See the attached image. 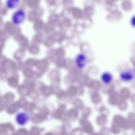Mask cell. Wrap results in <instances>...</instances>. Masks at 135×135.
<instances>
[{
  "mask_svg": "<svg viewBox=\"0 0 135 135\" xmlns=\"http://www.w3.org/2000/svg\"><path fill=\"white\" fill-rule=\"evenodd\" d=\"M26 18V13L23 9L16 11L12 15V22L15 25H21Z\"/></svg>",
  "mask_w": 135,
  "mask_h": 135,
  "instance_id": "obj_1",
  "label": "cell"
},
{
  "mask_svg": "<svg viewBox=\"0 0 135 135\" xmlns=\"http://www.w3.org/2000/svg\"><path fill=\"white\" fill-rule=\"evenodd\" d=\"M119 78L125 83H131L135 79V71L133 69H127L121 71L119 74Z\"/></svg>",
  "mask_w": 135,
  "mask_h": 135,
  "instance_id": "obj_2",
  "label": "cell"
},
{
  "mask_svg": "<svg viewBox=\"0 0 135 135\" xmlns=\"http://www.w3.org/2000/svg\"><path fill=\"white\" fill-rule=\"evenodd\" d=\"M87 61L88 60H87L86 55L82 53L77 54L74 60L75 66L79 69H83L85 68L87 65Z\"/></svg>",
  "mask_w": 135,
  "mask_h": 135,
  "instance_id": "obj_3",
  "label": "cell"
},
{
  "mask_svg": "<svg viewBox=\"0 0 135 135\" xmlns=\"http://www.w3.org/2000/svg\"><path fill=\"white\" fill-rule=\"evenodd\" d=\"M30 119V115L28 112H22L17 113L15 117L16 123L20 126H24L28 123Z\"/></svg>",
  "mask_w": 135,
  "mask_h": 135,
  "instance_id": "obj_4",
  "label": "cell"
},
{
  "mask_svg": "<svg viewBox=\"0 0 135 135\" xmlns=\"http://www.w3.org/2000/svg\"><path fill=\"white\" fill-rule=\"evenodd\" d=\"M101 80L104 84L109 85L112 84L113 80V76L109 72H104L101 75Z\"/></svg>",
  "mask_w": 135,
  "mask_h": 135,
  "instance_id": "obj_5",
  "label": "cell"
},
{
  "mask_svg": "<svg viewBox=\"0 0 135 135\" xmlns=\"http://www.w3.org/2000/svg\"><path fill=\"white\" fill-rule=\"evenodd\" d=\"M18 3H19V1H15V0H13V1H8L6 2V6L9 9H13V8L17 7V4Z\"/></svg>",
  "mask_w": 135,
  "mask_h": 135,
  "instance_id": "obj_6",
  "label": "cell"
},
{
  "mask_svg": "<svg viewBox=\"0 0 135 135\" xmlns=\"http://www.w3.org/2000/svg\"><path fill=\"white\" fill-rule=\"evenodd\" d=\"M130 23H131V25L133 27L135 28V15H133V17H131V18Z\"/></svg>",
  "mask_w": 135,
  "mask_h": 135,
  "instance_id": "obj_7",
  "label": "cell"
}]
</instances>
